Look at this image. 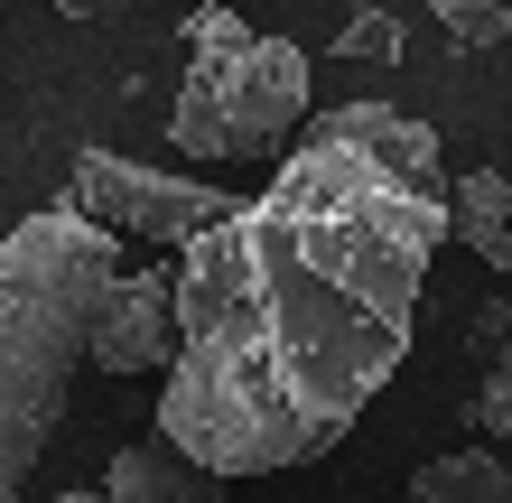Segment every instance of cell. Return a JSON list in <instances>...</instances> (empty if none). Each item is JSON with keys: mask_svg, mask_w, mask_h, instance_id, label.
<instances>
[{"mask_svg": "<svg viewBox=\"0 0 512 503\" xmlns=\"http://www.w3.org/2000/svg\"><path fill=\"white\" fill-rule=\"evenodd\" d=\"M401 503H419V494H401Z\"/></svg>", "mask_w": 512, "mask_h": 503, "instance_id": "9a60e30c", "label": "cell"}, {"mask_svg": "<svg viewBox=\"0 0 512 503\" xmlns=\"http://www.w3.org/2000/svg\"><path fill=\"white\" fill-rule=\"evenodd\" d=\"M112 271H122V243L94 233L75 205H47L0 243V503H19L47 429L66 420Z\"/></svg>", "mask_w": 512, "mask_h": 503, "instance_id": "7a4b0ae2", "label": "cell"}, {"mask_svg": "<svg viewBox=\"0 0 512 503\" xmlns=\"http://www.w3.org/2000/svg\"><path fill=\"white\" fill-rule=\"evenodd\" d=\"M298 112H308V47L261 38L224 0H205L187 19V84L168 103V140L187 159H205V168L270 159L298 131Z\"/></svg>", "mask_w": 512, "mask_h": 503, "instance_id": "3957f363", "label": "cell"}, {"mask_svg": "<svg viewBox=\"0 0 512 503\" xmlns=\"http://www.w3.org/2000/svg\"><path fill=\"white\" fill-rule=\"evenodd\" d=\"M438 205H447V233H457L485 271H512V187H503V168H466Z\"/></svg>", "mask_w": 512, "mask_h": 503, "instance_id": "52a82bcc", "label": "cell"}, {"mask_svg": "<svg viewBox=\"0 0 512 503\" xmlns=\"http://www.w3.org/2000/svg\"><path fill=\"white\" fill-rule=\"evenodd\" d=\"M308 140L354 150V159H373V168H391V177H410V187H438V131L410 122V112H391V103H345V112H326Z\"/></svg>", "mask_w": 512, "mask_h": 503, "instance_id": "8992f818", "label": "cell"}, {"mask_svg": "<svg viewBox=\"0 0 512 503\" xmlns=\"http://www.w3.org/2000/svg\"><path fill=\"white\" fill-rule=\"evenodd\" d=\"M503 187H512V159H503Z\"/></svg>", "mask_w": 512, "mask_h": 503, "instance_id": "5bb4252c", "label": "cell"}, {"mask_svg": "<svg viewBox=\"0 0 512 503\" xmlns=\"http://www.w3.org/2000/svg\"><path fill=\"white\" fill-rule=\"evenodd\" d=\"M336 47H345V56H354V47H364V56H391V47H401V38H391V28H382V10H354Z\"/></svg>", "mask_w": 512, "mask_h": 503, "instance_id": "7c38bea8", "label": "cell"}, {"mask_svg": "<svg viewBox=\"0 0 512 503\" xmlns=\"http://www.w3.org/2000/svg\"><path fill=\"white\" fill-rule=\"evenodd\" d=\"M429 10L447 19V38H457V47H494L503 28H512V19L494 10V0H429Z\"/></svg>", "mask_w": 512, "mask_h": 503, "instance_id": "30bf717a", "label": "cell"}, {"mask_svg": "<svg viewBox=\"0 0 512 503\" xmlns=\"http://www.w3.org/2000/svg\"><path fill=\"white\" fill-rule=\"evenodd\" d=\"M447 243L438 187L298 140L261 196H233L168 261L159 438L196 476H280L326 457L410 354V317Z\"/></svg>", "mask_w": 512, "mask_h": 503, "instance_id": "6da1fadb", "label": "cell"}, {"mask_svg": "<svg viewBox=\"0 0 512 503\" xmlns=\"http://www.w3.org/2000/svg\"><path fill=\"white\" fill-rule=\"evenodd\" d=\"M466 420L485 429V438H512V345H503V364L485 373V392L466 401Z\"/></svg>", "mask_w": 512, "mask_h": 503, "instance_id": "8fae6325", "label": "cell"}, {"mask_svg": "<svg viewBox=\"0 0 512 503\" xmlns=\"http://www.w3.org/2000/svg\"><path fill=\"white\" fill-rule=\"evenodd\" d=\"M56 503H103V494H56Z\"/></svg>", "mask_w": 512, "mask_h": 503, "instance_id": "4fadbf2b", "label": "cell"}, {"mask_svg": "<svg viewBox=\"0 0 512 503\" xmlns=\"http://www.w3.org/2000/svg\"><path fill=\"white\" fill-rule=\"evenodd\" d=\"M103 503H205V476L149 429V438H131V448L103 466Z\"/></svg>", "mask_w": 512, "mask_h": 503, "instance_id": "ba28073f", "label": "cell"}, {"mask_svg": "<svg viewBox=\"0 0 512 503\" xmlns=\"http://www.w3.org/2000/svg\"><path fill=\"white\" fill-rule=\"evenodd\" d=\"M168 299H177V271H112L84 364H103V373H168V336H177Z\"/></svg>", "mask_w": 512, "mask_h": 503, "instance_id": "5b68a950", "label": "cell"}, {"mask_svg": "<svg viewBox=\"0 0 512 503\" xmlns=\"http://www.w3.org/2000/svg\"><path fill=\"white\" fill-rule=\"evenodd\" d=\"M56 205H75V215L94 224V233H112V243H168V252H187L205 224L233 215V187L149 168V159H122V150H84Z\"/></svg>", "mask_w": 512, "mask_h": 503, "instance_id": "277c9868", "label": "cell"}, {"mask_svg": "<svg viewBox=\"0 0 512 503\" xmlns=\"http://www.w3.org/2000/svg\"><path fill=\"white\" fill-rule=\"evenodd\" d=\"M419 503H512V466L494 448H457V457H429L419 466Z\"/></svg>", "mask_w": 512, "mask_h": 503, "instance_id": "9c48e42d", "label": "cell"}]
</instances>
